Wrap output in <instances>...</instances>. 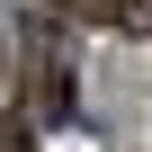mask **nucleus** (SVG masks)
<instances>
[{
  "label": "nucleus",
  "instance_id": "3",
  "mask_svg": "<svg viewBox=\"0 0 152 152\" xmlns=\"http://www.w3.org/2000/svg\"><path fill=\"white\" fill-rule=\"evenodd\" d=\"M0 54H9V45H0Z\"/></svg>",
  "mask_w": 152,
  "mask_h": 152
},
{
  "label": "nucleus",
  "instance_id": "2",
  "mask_svg": "<svg viewBox=\"0 0 152 152\" xmlns=\"http://www.w3.org/2000/svg\"><path fill=\"white\" fill-rule=\"evenodd\" d=\"M81 18H99L116 36H152V0H81Z\"/></svg>",
  "mask_w": 152,
  "mask_h": 152
},
{
  "label": "nucleus",
  "instance_id": "1",
  "mask_svg": "<svg viewBox=\"0 0 152 152\" xmlns=\"http://www.w3.org/2000/svg\"><path fill=\"white\" fill-rule=\"evenodd\" d=\"M27 90H36V116H72V54L54 18H27Z\"/></svg>",
  "mask_w": 152,
  "mask_h": 152
}]
</instances>
